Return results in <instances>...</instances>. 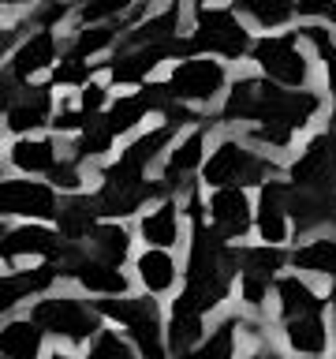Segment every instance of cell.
I'll use <instances>...</instances> for the list:
<instances>
[{"label": "cell", "mask_w": 336, "mask_h": 359, "mask_svg": "<svg viewBox=\"0 0 336 359\" xmlns=\"http://www.w3.org/2000/svg\"><path fill=\"white\" fill-rule=\"evenodd\" d=\"M8 4H19V0H8Z\"/></svg>", "instance_id": "obj_48"}, {"label": "cell", "mask_w": 336, "mask_h": 359, "mask_svg": "<svg viewBox=\"0 0 336 359\" xmlns=\"http://www.w3.org/2000/svg\"><path fill=\"white\" fill-rule=\"evenodd\" d=\"M139 240L146 247H161V251H176L183 243V210L176 198H161L139 213Z\"/></svg>", "instance_id": "obj_13"}, {"label": "cell", "mask_w": 336, "mask_h": 359, "mask_svg": "<svg viewBox=\"0 0 336 359\" xmlns=\"http://www.w3.org/2000/svg\"><path fill=\"white\" fill-rule=\"evenodd\" d=\"M288 195H291V184L284 180H269V184L258 191V206H254V232L258 240L269 243V247H284L291 240V210H288Z\"/></svg>", "instance_id": "obj_9"}, {"label": "cell", "mask_w": 336, "mask_h": 359, "mask_svg": "<svg viewBox=\"0 0 336 359\" xmlns=\"http://www.w3.org/2000/svg\"><path fill=\"white\" fill-rule=\"evenodd\" d=\"M52 56H56V38H52V34L49 30L30 34V38L19 45L15 60H11V75H15V79L38 75V72H45V67L52 64Z\"/></svg>", "instance_id": "obj_28"}, {"label": "cell", "mask_w": 336, "mask_h": 359, "mask_svg": "<svg viewBox=\"0 0 336 359\" xmlns=\"http://www.w3.org/2000/svg\"><path fill=\"white\" fill-rule=\"evenodd\" d=\"M179 277H183V269H179L172 251L142 247V251L134 255V280H139V288L146 296H168V292H176Z\"/></svg>", "instance_id": "obj_16"}, {"label": "cell", "mask_w": 336, "mask_h": 359, "mask_svg": "<svg viewBox=\"0 0 336 359\" xmlns=\"http://www.w3.org/2000/svg\"><path fill=\"white\" fill-rule=\"evenodd\" d=\"M52 97H49V86H22V94H11V105H8V131L27 139L30 131L52 123Z\"/></svg>", "instance_id": "obj_19"}, {"label": "cell", "mask_w": 336, "mask_h": 359, "mask_svg": "<svg viewBox=\"0 0 336 359\" xmlns=\"http://www.w3.org/2000/svg\"><path fill=\"white\" fill-rule=\"evenodd\" d=\"M86 123H90V116H86L83 109H60V112L52 116V128L60 131V135H78Z\"/></svg>", "instance_id": "obj_40"}, {"label": "cell", "mask_w": 336, "mask_h": 359, "mask_svg": "<svg viewBox=\"0 0 336 359\" xmlns=\"http://www.w3.org/2000/svg\"><path fill=\"white\" fill-rule=\"evenodd\" d=\"M83 165L71 161V157H64L60 165H56V172L49 176V184L60 191V195H83Z\"/></svg>", "instance_id": "obj_35"}, {"label": "cell", "mask_w": 336, "mask_h": 359, "mask_svg": "<svg viewBox=\"0 0 336 359\" xmlns=\"http://www.w3.org/2000/svg\"><path fill=\"white\" fill-rule=\"evenodd\" d=\"M0 210H4V217L49 224V221H60L64 195L49 184V180L8 176L4 184H0Z\"/></svg>", "instance_id": "obj_5"}, {"label": "cell", "mask_w": 336, "mask_h": 359, "mask_svg": "<svg viewBox=\"0 0 336 359\" xmlns=\"http://www.w3.org/2000/svg\"><path fill=\"white\" fill-rule=\"evenodd\" d=\"M60 266L56 262H41L34 269H8L4 273V285H0V307L4 311H15L22 299H41L49 296V288L60 280Z\"/></svg>", "instance_id": "obj_15"}, {"label": "cell", "mask_w": 336, "mask_h": 359, "mask_svg": "<svg viewBox=\"0 0 336 359\" xmlns=\"http://www.w3.org/2000/svg\"><path fill=\"white\" fill-rule=\"evenodd\" d=\"M321 97L314 90H280L273 79H239L224 101V120L254 123H288L291 131L307 128L318 116Z\"/></svg>", "instance_id": "obj_1"}, {"label": "cell", "mask_w": 336, "mask_h": 359, "mask_svg": "<svg viewBox=\"0 0 336 359\" xmlns=\"http://www.w3.org/2000/svg\"><path fill=\"white\" fill-rule=\"evenodd\" d=\"M329 19H332V22H336V8H332V15H329Z\"/></svg>", "instance_id": "obj_47"}, {"label": "cell", "mask_w": 336, "mask_h": 359, "mask_svg": "<svg viewBox=\"0 0 336 359\" xmlns=\"http://www.w3.org/2000/svg\"><path fill=\"white\" fill-rule=\"evenodd\" d=\"M288 184L336 195V131H321L318 139L307 142V150L288 165Z\"/></svg>", "instance_id": "obj_7"}, {"label": "cell", "mask_w": 336, "mask_h": 359, "mask_svg": "<svg viewBox=\"0 0 336 359\" xmlns=\"http://www.w3.org/2000/svg\"><path fill=\"white\" fill-rule=\"evenodd\" d=\"M209 224L217 229L228 243L239 247L254 229V202L246 195V187H217L209 191Z\"/></svg>", "instance_id": "obj_8"}, {"label": "cell", "mask_w": 336, "mask_h": 359, "mask_svg": "<svg viewBox=\"0 0 336 359\" xmlns=\"http://www.w3.org/2000/svg\"><path fill=\"white\" fill-rule=\"evenodd\" d=\"M97 311L108 325H120L142 359H172L168 352V322L157 296H112L97 299Z\"/></svg>", "instance_id": "obj_2"}, {"label": "cell", "mask_w": 336, "mask_h": 359, "mask_svg": "<svg viewBox=\"0 0 336 359\" xmlns=\"http://www.w3.org/2000/svg\"><path fill=\"white\" fill-rule=\"evenodd\" d=\"M71 280H75L83 292H90V296H101V299L131 296V277L123 273L120 266H108V262H101V258H94V255H86L83 262L71 269Z\"/></svg>", "instance_id": "obj_21"}, {"label": "cell", "mask_w": 336, "mask_h": 359, "mask_svg": "<svg viewBox=\"0 0 336 359\" xmlns=\"http://www.w3.org/2000/svg\"><path fill=\"white\" fill-rule=\"evenodd\" d=\"M45 359H86V355H75L71 348H52V352L45 355Z\"/></svg>", "instance_id": "obj_45"}, {"label": "cell", "mask_w": 336, "mask_h": 359, "mask_svg": "<svg viewBox=\"0 0 336 359\" xmlns=\"http://www.w3.org/2000/svg\"><path fill=\"white\" fill-rule=\"evenodd\" d=\"M243 359H284V352H280V348H273L269 341H262V344H254Z\"/></svg>", "instance_id": "obj_43"}, {"label": "cell", "mask_w": 336, "mask_h": 359, "mask_svg": "<svg viewBox=\"0 0 336 359\" xmlns=\"http://www.w3.org/2000/svg\"><path fill=\"white\" fill-rule=\"evenodd\" d=\"M172 139H176V128H172V123H161V128L139 135V139H134L127 150H120L116 161L127 165L131 172H142V176H146V168H150L157 157H161L164 150H172Z\"/></svg>", "instance_id": "obj_26"}, {"label": "cell", "mask_w": 336, "mask_h": 359, "mask_svg": "<svg viewBox=\"0 0 336 359\" xmlns=\"http://www.w3.org/2000/svg\"><path fill=\"white\" fill-rule=\"evenodd\" d=\"M291 269L302 277H325L336 280V232H321L295 243L291 251Z\"/></svg>", "instance_id": "obj_23"}, {"label": "cell", "mask_w": 336, "mask_h": 359, "mask_svg": "<svg viewBox=\"0 0 336 359\" xmlns=\"http://www.w3.org/2000/svg\"><path fill=\"white\" fill-rule=\"evenodd\" d=\"M239 337H243V314H220V318L209 325L206 341L198 348H190V352H183V355H176V359H235Z\"/></svg>", "instance_id": "obj_24"}, {"label": "cell", "mask_w": 336, "mask_h": 359, "mask_svg": "<svg viewBox=\"0 0 336 359\" xmlns=\"http://www.w3.org/2000/svg\"><path fill=\"white\" fill-rule=\"evenodd\" d=\"M64 11H67V4H64V0H52V4H45V11H41V22L49 27V22L64 19Z\"/></svg>", "instance_id": "obj_44"}, {"label": "cell", "mask_w": 336, "mask_h": 359, "mask_svg": "<svg viewBox=\"0 0 336 359\" xmlns=\"http://www.w3.org/2000/svg\"><path fill=\"white\" fill-rule=\"evenodd\" d=\"M206 318L202 314H179V311H168V352L183 355L190 352V348H198L202 341H206Z\"/></svg>", "instance_id": "obj_29"}, {"label": "cell", "mask_w": 336, "mask_h": 359, "mask_svg": "<svg viewBox=\"0 0 336 359\" xmlns=\"http://www.w3.org/2000/svg\"><path fill=\"white\" fill-rule=\"evenodd\" d=\"M254 60L273 83L284 86H302L307 83V60H302L295 38H262L254 41Z\"/></svg>", "instance_id": "obj_11"}, {"label": "cell", "mask_w": 336, "mask_h": 359, "mask_svg": "<svg viewBox=\"0 0 336 359\" xmlns=\"http://www.w3.org/2000/svg\"><path fill=\"white\" fill-rule=\"evenodd\" d=\"M86 359H142V355H139V348L127 341V333H120L116 325H105V330L86 344Z\"/></svg>", "instance_id": "obj_32"}, {"label": "cell", "mask_w": 336, "mask_h": 359, "mask_svg": "<svg viewBox=\"0 0 336 359\" xmlns=\"http://www.w3.org/2000/svg\"><path fill=\"white\" fill-rule=\"evenodd\" d=\"M246 15H254L262 27H280L288 15H291V8H295V0H235Z\"/></svg>", "instance_id": "obj_33"}, {"label": "cell", "mask_w": 336, "mask_h": 359, "mask_svg": "<svg viewBox=\"0 0 336 359\" xmlns=\"http://www.w3.org/2000/svg\"><path fill=\"white\" fill-rule=\"evenodd\" d=\"M176 30H179V8H168V11H161V15L146 19L142 27L127 38V45H131V49H146V45H168V41H176Z\"/></svg>", "instance_id": "obj_30"}, {"label": "cell", "mask_w": 336, "mask_h": 359, "mask_svg": "<svg viewBox=\"0 0 336 359\" xmlns=\"http://www.w3.org/2000/svg\"><path fill=\"white\" fill-rule=\"evenodd\" d=\"M67 240L60 229L52 224H38V221H19V224H4V240H0V255H4L8 269H15L22 258H41V262H56L64 255Z\"/></svg>", "instance_id": "obj_6"}, {"label": "cell", "mask_w": 336, "mask_h": 359, "mask_svg": "<svg viewBox=\"0 0 336 359\" xmlns=\"http://www.w3.org/2000/svg\"><path fill=\"white\" fill-rule=\"evenodd\" d=\"M146 112H153L150 101H146L142 94H127V97L112 101L108 112H105L101 120H105V128H108L112 135H123V131H131L139 120H146Z\"/></svg>", "instance_id": "obj_31"}, {"label": "cell", "mask_w": 336, "mask_h": 359, "mask_svg": "<svg viewBox=\"0 0 336 359\" xmlns=\"http://www.w3.org/2000/svg\"><path fill=\"white\" fill-rule=\"evenodd\" d=\"M101 105H105V86L101 83H86L83 90H78V109H83L90 120L101 112Z\"/></svg>", "instance_id": "obj_41"}, {"label": "cell", "mask_w": 336, "mask_h": 359, "mask_svg": "<svg viewBox=\"0 0 336 359\" xmlns=\"http://www.w3.org/2000/svg\"><path fill=\"white\" fill-rule=\"evenodd\" d=\"M112 38H116V30H112L108 22H97V27H90V30L78 34V41H75L71 53H78V56H94V53H101V49H108Z\"/></svg>", "instance_id": "obj_36"}, {"label": "cell", "mask_w": 336, "mask_h": 359, "mask_svg": "<svg viewBox=\"0 0 336 359\" xmlns=\"http://www.w3.org/2000/svg\"><path fill=\"white\" fill-rule=\"evenodd\" d=\"M224 86V67L217 60H183L176 64L172 79H168V90H172L176 101H213Z\"/></svg>", "instance_id": "obj_12"}, {"label": "cell", "mask_w": 336, "mask_h": 359, "mask_svg": "<svg viewBox=\"0 0 336 359\" xmlns=\"http://www.w3.org/2000/svg\"><path fill=\"white\" fill-rule=\"evenodd\" d=\"M291 266V255H284V247H269V243H258V247H239V277H258V280H269L276 285L280 269Z\"/></svg>", "instance_id": "obj_27"}, {"label": "cell", "mask_w": 336, "mask_h": 359, "mask_svg": "<svg viewBox=\"0 0 336 359\" xmlns=\"http://www.w3.org/2000/svg\"><path fill=\"white\" fill-rule=\"evenodd\" d=\"M332 0H299V11L302 15H332Z\"/></svg>", "instance_id": "obj_42"}, {"label": "cell", "mask_w": 336, "mask_h": 359, "mask_svg": "<svg viewBox=\"0 0 336 359\" xmlns=\"http://www.w3.org/2000/svg\"><path fill=\"white\" fill-rule=\"evenodd\" d=\"M280 341L291 355L302 359H325L332 352V330L325 322V314H302L280 325Z\"/></svg>", "instance_id": "obj_14"}, {"label": "cell", "mask_w": 336, "mask_h": 359, "mask_svg": "<svg viewBox=\"0 0 336 359\" xmlns=\"http://www.w3.org/2000/svg\"><path fill=\"white\" fill-rule=\"evenodd\" d=\"M307 38L314 41V49H318L321 56V64H325V72H329V83H332V94H336V45L329 41V34H325L321 27H307L302 30Z\"/></svg>", "instance_id": "obj_38"}, {"label": "cell", "mask_w": 336, "mask_h": 359, "mask_svg": "<svg viewBox=\"0 0 336 359\" xmlns=\"http://www.w3.org/2000/svg\"><path fill=\"white\" fill-rule=\"evenodd\" d=\"M329 311H332V318H336V280H332V288H329Z\"/></svg>", "instance_id": "obj_46"}, {"label": "cell", "mask_w": 336, "mask_h": 359, "mask_svg": "<svg viewBox=\"0 0 336 359\" xmlns=\"http://www.w3.org/2000/svg\"><path fill=\"white\" fill-rule=\"evenodd\" d=\"M64 161L56 139H15L8 146V168L19 176H52L56 165Z\"/></svg>", "instance_id": "obj_20"}, {"label": "cell", "mask_w": 336, "mask_h": 359, "mask_svg": "<svg viewBox=\"0 0 336 359\" xmlns=\"http://www.w3.org/2000/svg\"><path fill=\"white\" fill-rule=\"evenodd\" d=\"M190 41H195V49H209V53H224V56H243L246 45H251L239 19L220 8L198 11V27H195V38Z\"/></svg>", "instance_id": "obj_10"}, {"label": "cell", "mask_w": 336, "mask_h": 359, "mask_svg": "<svg viewBox=\"0 0 336 359\" xmlns=\"http://www.w3.org/2000/svg\"><path fill=\"white\" fill-rule=\"evenodd\" d=\"M276 172V161L265 150H251L243 139H220L202 168V184L217 187H265Z\"/></svg>", "instance_id": "obj_4"}, {"label": "cell", "mask_w": 336, "mask_h": 359, "mask_svg": "<svg viewBox=\"0 0 336 359\" xmlns=\"http://www.w3.org/2000/svg\"><path fill=\"white\" fill-rule=\"evenodd\" d=\"M0 352L4 359H45V330L30 314H8L0 330Z\"/></svg>", "instance_id": "obj_22"}, {"label": "cell", "mask_w": 336, "mask_h": 359, "mask_svg": "<svg viewBox=\"0 0 336 359\" xmlns=\"http://www.w3.org/2000/svg\"><path fill=\"white\" fill-rule=\"evenodd\" d=\"M52 79H56V83H78V86H86L90 83V60H86V56H78V53H67Z\"/></svg>", "instance_id": "obj_37"}, {"label": "cell", "mask_w": 336, "mask_h": 359, "mask_svg": "<svg viewBox=\"0 0 336 359\" xmlns=\"http://www.w3.org/2000/svg\"><path fill=\"white\" fill-rule=\"evenodd\" d=\"M273 299H276V314L284 322L302 318V314H325L329 311V296H318V288H314L302 273L280 277L273 285Z\"/></svg>", "instance_id": "obj_18"}, {"label": "cell", "mask_w": 336, "mask_h": 359, "mask_svg": "<svg viewBox=\"0 0 336 359\" xmlns=\"http://www.w3.org/2000/svg\"><path fill=\"white\" fill-rule=\"evenodd\" d=\"M131 0H86L83 4V22H97V19H112V15H120L123 8H127Z\"/></svg>", "instance_id": "obj_39"}, {"label": "cell", "mask_w": 336, "mask_h": 359, "mask_svg": "<svg viewBox=\"0 0 336 359\" xmlns=\"http://www.w3.org/2000/svg\"><path fill=\"white\" fill-rule=\"evenodd\" d=\"M206 168V131L195 128L187 131L183 139L172 142V150L164 154V172H161V184L164 191H187V176Z\"/></svg>", "instance_id": "obj_17"}, {"label": "cell", "mask_w": 336, "mask_h": 359, "mask_svg": "<svg viewBox=\"0 0 336 359\" xmlns=\"http://www.w3.org/2000/svg\"><path fill=\"white\" fill-rule=\"evenodd\" d=\"M269 280H258V277H239V307L246 314H262L265 303H269Z\"/></svg>", "instance_id": "obj_34"}, {"label": "cell", "mask_w": 336, "mask_h": 359, "mask_svg": "<svg viewBox=\"0 0 336 359\" xmlns=\"http://www.w3.org/2000/svg\"><path fill=\"white\" fill-rule=\"evenodd\" d=\"M86 251L94 258H101V262L123 269V262H127L131 251H134V236L123 221H97V229L90 232V240H86Z\"/></svg>", "instance_id": "obj_25"}, {"label": "cell", "mask_w": 336, "mask_h": 359, "mask_svg": "<svg viewBox=\"0 0 336 359\" xmlns=\"http://www.w3.org/2000/svg\"><path fill=\"white\" fill-rule=\"evenodd\" d=\"M30 318L45 330V337H56L64 344H90L94 337L105 330V318H101L97 303H86L75 292H49V296L30 303Z\"/></svg>", "instance_id": "obj_3"}]
</instances>
